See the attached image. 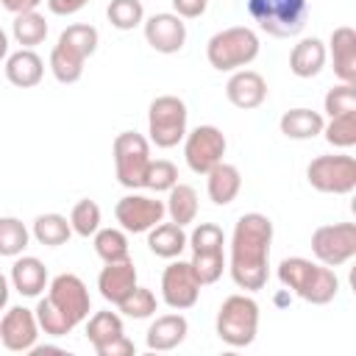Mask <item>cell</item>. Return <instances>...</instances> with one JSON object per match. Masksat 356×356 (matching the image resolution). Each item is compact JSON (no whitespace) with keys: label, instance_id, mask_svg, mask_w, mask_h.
Returning <instances> with one entry per match:
<instances>
[{"label":"cell","instance_id":"1","mask_svg":"<svg viewBox=\"0 0 356 356\" xmlns=\"http://www.w3.org/2000/svg\"><path fill=\"white\" fill-rule=\"evenodd\" d=\"M273 245V220L267 214H242L231 236V278L245 292H259L267 284V259Z\"/></svg>","mask_w":356,"mask_h":356},{"label":"cell","instance_id":"2","mask_svg":"<svg viewBox=\"0 0 356 356\" xmlns=\"http://www.w3.org/2000/svg\"><path fill=\"white\" fill-rule=\"evenodd\" d=\"M278 281L286 289H292L298 298H303L306 303H314V306L331 303L339 292V278L331 267L314 264V261L300 259V256L284 259L278 264Z\"/></svg>","mask_w":356,"mask_h":356},{"label":"cell","instance_id":"3","mask_svg":"<svg viewBox=\"0 0 356 356\" xmlns=\"http://www.w3.org/2000/svg\"><path fill=\"white\" fill-rule=\"evenodd\" d=\"M259 56V36L248 25H234L217 31L206 44V58L220 72H234L248 67Z\"/></svg>","mask_w":356,"mask_h":356},{"label":"cell","instance_id":"4","mask_svg":"<svg viewBox=\"0 0 356 356\" xmlns=\"http://www.w3.org/2000/svg\"><path fill=\"white\" fill-rule=\"evenodd\" d=\"M250 19L275 39L298 36L309 19L306 0H248Z\"/></svg>","mask_w":356,"mask_h":356},{"label":"cell","instance_id":"5","mask_svg":"<svg viewBox=\"0 0 356 356\" xmlns=\"http://www.w3.org/2000/svg\"><path fill=\"white\" fill-rule=\"evenodd\" d=\"M259 331V303L250 295H231L217 312V337L231 348H248Z\"/></svg>","mask_w":356,"mask_h":356},{"label":"cell","instance_id":"6","mask_svg":"<svg viewBox=\"0 0 356 356\" xmlns=\"http://www.w3.org/2000/svg\"><path fill=\"white\" fill-rule=\"evenodd\" d=\"M147 134L156 147H175L186 136V103L175 95H161L147 108Z\"/></svg>","mask_w":356,"mask_h":356},{"label":"cell","instance_id":"7","mask_svg":"<svg viewBox=\"0 0 356 356\" xmlns=\"http://www.w3.org/2000/svg\"><path fill=\"white\" fill-rule=\"evenodd\" d=\"M114 167H117V181L128 189H139L145 186V172L150 164V145L142 134L136 131H122L117 134L114 145Z\"/></svg>","mask_w":356,"mask_h":356},{"label":"cell","instance_id":"8","mask_svg":"<svg viewBox=\"0 0 356 356\" xmlns=\"http://www.w3.org/2000/svg\"><path fill=\"white\" fill-rule=\"evenodd\" d=\"M306 178L317 192L325 195H348L356 189V159L345 153L317 156L306 167Z\"/></svg>","mask_w":356,"mask_h":356},{"label":"cell","instance_id":"9","mask_svg":"<svg viewBox=\"0 0 356 356\" xmlns=\"http://www.w3.org/2000/svg\"><path fill=\"white\" fill-rule=\"evenodd\" d=\"M312 253L325 267H339L356 256V225L353 222H334L320 225L312 234Z\"/></svg>","mask_w":356,"mask_h":356},{"label":"cell","instance_id":"10","mask_svg":"<svg viewBox=\"0 0 356 356\" xmlns=\"http://www.w3.org/2000/svg\"><path fill=\"white\" fill-rule=\"evenodd\" d=\"M225 147H228L225 134H222L217 125H197L195 131L186 134L184 156H186V164H189L192 172L206 175L214 164L222 161Z\"/></svg>","mask_w":356,"mask_h":356},{"label":"cell","instance_id":"11","mask_svg":"<svg viewBox=\"0 0 356 356\" xmlns=\"http://www.w3.org/2000/svg\"><path fill=\"white\" fill-rule=\"evenodd\" d=\"M197 295H200V281L192 270L189 261H170L161 273V298L170 309L175 312H184V309H192L197 303Z\"/></svg>","mask_w":356,"mask_h":356},{"label":"cell","instance_id":"12","mask_svg":"<svg viewBox=\"0 0 356 356\" xmlns=\"http://www.w3.org/2000/svg\"><path fill=\"white\" fill-rule=\"evenodd\" d=\"M164 214H167L164 203L156 197H147V195H125L114 206V217L122 225V231H128V234L150 231L156 222H161Z\"/></svg>","mask_w":356,"mask_h":356},{"label":"cell","instance_id":"13","mask_svg":"<svg viewBox=\"0 0 356 356\" xmlns=\"http://www.w3.org/2000/svg\"><path fill=\"white\" fill-rule=\"evenodd\" d=\"M47 289H50L47 298L53 300V306H58L75 325L89 317V309H92L89 292H86V284H83L75 273H61V275H56Z\"/></svg>","mask_w":356,"mask_h":356},{"label":"cell","instance_id":"14","mask_svg":"<svg viewBox=\"0 0 356 356\" xmlns=\"http://www.w3.org/2000/svg\"><path fill=\"white\" fill-rule=\"evenodd\" d=\"M39 337V323L36 314L25 306H14L3 314L0 320V342L6 345V350L11 353H25L36 345Z\"/></svg>","mask_w":356,"mask_h":356},{"label":"cell","instance_id":"15","mask_svg":"<svg viewBox=\"0 0 356 356\" xmlns=\"http://www.w3.org/2000/svg\"><path fill=\"white\" fill-rule=\"evenodd\" d=\"M145 39L147 44L156 50V53H178L186 42V25L178 14H170V11H161V14H153L147 22H145Z\"/></svg>","mask_w":356,"mask_h":356},{"label":"cell","instance_id":"16","mask_svg":"<svg viewBox=\"0 0 356 356\" xmlns=\"http://www.w3.org/2000/svg\"><path fill=\"white\" fill-rule=\"evenodd\" d=\"M225 97L242 111L259 108L267 97V81L256 70H236L225 83Z\"/></svg>","mask_w":356,"mask_h":356},{"label":"cell","instance_id":"17","mask_svg":"<svg viewBox=\"0 0 356 356\" xmlns=\"http://www.w3.org/2000/svg\"><path fill=\"white\" fill-rule=\"evenodd\" d=\"M136 286V267L131 259L122 261H106V267L97 275V289L108 303H122Z\"/></svg>","mask_w":356,"mask_h":356},{"label":"cell","instance_id":"18","mask_svg":"<svg viewBox=\"0 0 356 356\" xmlns=\"http://www.w3.org/2000/svg\"><path fill=\"white\" fill-rule=\"evenodd\" d=\"M328 50H331V58H334L337 78L342 83H356V31L350 25L334 28Z\"/></svg>","mask_w":356,"mask_h":356},{"label":"cell","instance_id":"19","mask_svg":"<svg viewBox=\"0 0 356 356\" xmlns=\"http://www.w3.org/2000/svg\"><path fill=\"white\" fill-rule=\"evenodd\" d=\"M186 331H189V323L184 314H161L150 323L147 334H145V342L150 350H172L178 348L184 339H186Z\"/></svg>","mask_w":356,"mask_h":356},{"label":"cell","instance_id":"20","mask_svg":"<svg viewBox=\"0 0 356 356\" xmlns=\"http://www.w3.org/2000/svg\"><path fill=\"white\" fill-rule=\"evenodd\" d=\"M44 75V61L31 50V47H19L17 53H11L6 58V78L17 86V89H31L42 81Z\"/></svg>","mask_w":356,"mask_h":356},{"label":"cell","instance_id":"21","mask_svg":"<svg viewBox=\"0 0 356 356\" xmlns=\"http://www.w3.org/2000/svg\"><path fill=\"white\" fill-rule=\"evenodd\" d=\"M206 189H209V197L214 206H228V203H234V197L242 189V175L234 164L220 161L206 172Z\"/></svg>","mask_w":356,"mask_h":356},{"label":"cell","instance_id":"22","mask_svg":"<svg viewBox=\"0 0 356 356\" xmlns=\"http://www.w3.org/2000/svg\"><path fill=\"white\" fill-rule=\"evenodd\" d=\"M325 58H328V50L317 36L300 39L289 53V70L298 78H314L325 67Z\"/></svg>","mask_w":356,"mask_h":356},{"label":"cell","instance_id":"23","mask_svg":"<svg viewBox=\"0 0 356 356\" xmlns=\"http://www.w3.org/2000/svg\"><path fill=\"white\" fill-rule=\"evenodd\" d=\"M11 284L19 295L36 298L47 286V267L36 256H19L11 267Z\"/></svg>","mask_w":356,"mask_h":356},{"label":"cell","instance_id":"24","mask_svg":"<svg viewBox=\"0 0 356 356\" xmlns=\"http://www.w3.org/2000/svg\"><path fill=\"white\" fill-rule=\"evenodd\" d=\"M147 248L161 256V259H178L181 250L186 248V234H184V225L178 222H156L150 231H147Z\"/></svg>","mask_w":356,"mask_h":356},{"label":"cell","instance_id":"25","mask_svg":"<svg viewBox=\"0 0 356 356\" xmlns=\"http://www.w3.org/2000/svg\"><path fill=\"white\" fill-rule=\"evenodd\" d=\"M323 114L312 111V108H289L281 114V134L286 139H314L317 134H323Z\"/></svg>","mask_w":356,"mask_h":356},{"label":"cell","instance_id":"26","mask_svg":"<svg viewBox=\"0 0 356 356\" xmlns=\"http://www.w3.org/2000/svg\"><path fill=\"white\" fill-rule=\"evenodd\" d=\"M164 211H167L170 220L178 222V225L195 222V217H197V192H195L189 184H175V186L170 189V195H167Z\"/></svg>","mask_w":356,"mask_h":356},{"label":"cell","instance_id":"27","mask_svg":"<svg viewBox=\"0 0 356 356\" xmlns=\"http://www.w3.org/2000/svg\"><path fill=\"white\" fill-rule=\"evenodd\" d=\"M83 61L86 58L64 42H56V47L50 53V70H53L56 81H61V83H75L83 75Z\"/></svg>","mask_w":356,"mask_h":356},{"label":"cell","instance_id":"28","mask_svg":"<svg viewBox=\"0 0 356 356\" xmlns=\"http://www.w3.org/2000/svg\"><path fill=\"white\" fill-rule=\"evenodd\" d=\"M33 236L39 245H47V248H58L64 245L70 236H72V228H70V220L64 214H39L33 220Z\"/></svg>","mask_w":356,"mask_h":356},{"label":"cell","instance_id":"29","mask_svg":"<svg viewBox=\"0 0 356 356\" xmlns=\"http://www.w3.org/2000/svg\"><path fill=\"white\" fill-rule=\"evenodd\" d=\"M11 31H14L17 44H22V47H36V44H42L44 36H47V22H44V17H42L39 11H22V14H14Z\"/></svg>","mask_w":356,"mask_h":356},{"label":"cell","instance_id":"30","mask_svg":"<svg viewBox=\"0 0 356 356\" xmlns=\"http://www.w3.org/2000/svg\"><path fill=\"white\" fill-rule=\"evenodd\" d=\"M120 334H125V328H122V317L114 312H95L86 323V339L92 342V348H100Z\"/></svg>","mask_w":356,"mask_h":356},{"label":"cell","instance_id":"31","mask_svg":"<svg viewBox=\"0 0 356 356\" xmlns=\"http://www.w3.org/2000/svg\"><path fill=\"white\" fill-rule=\"evenodd\" d=\"M95 253L103 261H122L128 256V236L120 228H97L95 231Z\"/></svg>","mask_w":356,"mask_h":356},{"label":"cell","instance_id":"32","mask_svg":"<svg viewBox=\"0 0 356 356\" xmlns=\"http://www.w3.org/2000/svg\"><path fill=\"white\" fill-rule=\"evenodd\" d=\"M33 314H36L39 328H42L44 334H50V337H67V334L75 328V323H72L58 306H53L50 298H42V300L36 303Z\"/></svg>","mask_w":356,"mask_h":356},{"label":"cell","instance_id":"33","mask_svg":"<svg viewBox=\"0 0 356 356\" xmlns=\"http://www.w3.org/2000/svg\"><path fill=\"white\" fill-rule=\"evenodd\" d=\"M28 228L17 217H0V256H19L28 248Z\"/></svg>","mask_w":356,"mask_h":356},{"label":"cell","instance_id":"34","mask_svg":"<svg viewBox=\"0 0 356 356\" xmlns=\"http://www.w3.org/2000/svg\"><path fill=\"white\" fill-rule=\"evenodd\" d=\"M106 14L117 31H134L145 19V6L142 0H111Z\"/></svg>","mask_w":356,"mask_h":356},{"label":"cell","instance_id":"35","mask_svg":"<svg viewBox=\"0 0 356 356\" xmlns=\"http://www.w3.org/2000/svg\"><path fill=\"white\" fill-rule=\"evenodd\" d=\"M70 228L78 236H95V231L100 228V206L95 200H78L70 211Z\"/></svg>","mask_w":356,"mask_h":356},{"label":"cell","instance_id":"36","mask_svg":"<svg viewBox=\"0 0 356 356\" xmlns=\"http://www.w3.org/2000/svg\"><path fill=\"white\" fill-rule=\"evenodd\" d=\"M323 134H325V142L334 147H353L356 145V111L331 117V122L323 125Z\"/></svg>","mask_w":356,"mask_h":356},{"label":"cell","instance_id":"37","mask_svg":"<svg viewBox=\"0 0 356 356\" xmlns=\"http://www.w3.org/2000/svg\"><path fill=\"white\" fill-rule=\"evenodd\" d=\"M97 28H92V25H86V22H75V25H70V28H64L61 31V36H58V42H64V44H70L72 50H78L83 58H89L95 50H97Z\"/></svg>","mask_w":356,"mask_h":356},{"label":"cell","instance_id":"38","mask_svg":"<svg viewBox=\"0 0 356 356\" xmlns=\"http://www.w3.org/2000/svg\"><path fill=\"white\" fill-rule=\"evenodd\" d=\"M120 306V312L125 314V317H134V320H145V317H150V314H156V309H159V300H156V295L147 289V286H134V292L122 300V303H117Z\"/></svg>","mask_w":356,"mask_h":356},{"label":"cell","instance_id":"39","mask_svg":"<svg viewBox=\"0 0 356 356\" xmlns=\"http://www.w3.org/2000/svg\"><path fill=\"white\" fill-rule=\"evenodd\" d=\"M186 245L192 248V253L222 250V245H225V234H222V228L214 225V222H200V225H195V231L186 236Z\"/></svg>","mask_w":356,"mask_h":356},{"label":"cell","instance_id":"40","mask_svg":"<svg viewBox=\"0 0 356 356\" xmlns=\"http://www.w3.org/2000/svg\"><path fill=\"white\" fill-rule=\"evenodd\" d=\"M189 264H192V270H195L200 286H206V284H214V281L222 275V270H225V256H222V250L192 253V261H189Z\"/></svg>","mask_w":356,"mask_h":356},{"label":"cell","instance_id":"41","mask_svg":"<svg viewBox=\"0 0 356 356\" xmlns=\"http://www.w3.org/2000/svg\"><path fill=\"white\" fill-rule=\"evenodd\" d=\"M178 184V170L172 161L167 159H150L147 164V172H145V186L153 189V192H170L172 186Z\"/></svg>","mask_w":356,"mask_h":356},{"label":"cell","instance_id":"42","mask_svg":"<svg viewBox=\"0 0 356 356\" xmlns=\"http://www.w3.org/2000/svg\"><path fill=\"white\" fill-rule=\"evenodd\" d=\"M323 106H325L328 117H339V114L356 111V83H339V86L328 89Z\"/></svg>","mask_w":356,"mask_h":356},{"label":"cell","instance_id":"43","mask_svg":"<svg viewBox=\"0 0 356 356\" xmlns=\"http://www.w3.org/2000/svg\"><path fill=\"white\" fill-rule=\"evenodd\" d=\"M95 353H97V356H134L136 348H134V342H131L125 334H120V337H114L111 342L95 348Z\"/></svg>","mask_w":356,"mask_h":356},{"label":"cell","instance_id":"44","mask_svg":"<svg viewBox=\"0 0 356 356\" xmlns=\"http://www.w3.org/2000/svg\"><path fill=\"white\" fill-rule=\"evenodd\" d=\"M170 3H172L175 14H178L181 19H195V17H200V14L206 11V6H209V0H170Z\"/></svg>","mask_w":356,"mask_h":356},{"label":"cell","instance_id":"45","mask_svg":"<svg viewBox=\"0 0 356 356\" xmlns=\"http://www.w3.org/2000/svg\"><path fill=\"white\" fill-rule=\"evenodd\" d=\"M89 0H47V8L58 17H70V14H78Z\"/></svg>","mask_w":356,"mask_h":356},{"label":"cell","instance_id":"46","mask_svg":"<svg viewBox=\"0 0 356 356\" xmlns=\"http://www.w3.org/2000/svg\"><path fill=\"white\" fill-rule=\"evenodd\" d=\"M42 0H0V6L6 8V11H11V14H22V11H36V6H39Z\"/></svg>","mask_w":356,"mask_h":356},{"label":"cell","instance_id":"47","mask_svg":"<svg viewBox=\"0 0 356 356\" xmlns=\"http://www.w3.org/2000/svg\"><path fill=\"white\" fill-rule=\"evenodd\" d=\"M6 303H8V278L0 273V312L6 309Z\"/></svg>","mask_w":356,"mask_h":356},{"label":"cell","instance_id":"48","mask_svg":"<svg viewBox=\"0 0 356 356\" xmlns=\"http://www.w3.org/2000/svg\"><path fill=\"white\" fill-rule=\"evenodd\" d=\"M8 56V36H6V31L0 28V61Z\"/></svg>","mask_w":356,"mask_h":356}]
</instances>
